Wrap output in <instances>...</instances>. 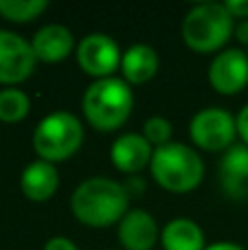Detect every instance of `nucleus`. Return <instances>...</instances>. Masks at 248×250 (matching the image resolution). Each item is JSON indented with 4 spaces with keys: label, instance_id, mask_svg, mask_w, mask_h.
Returning a JSON list of instances; mask_svg holds the SVG:
<instances>
[{
    "label": "nucleus",
    "instance_id": "nucleus-1",
    "mask_svg": "<svg viewBox=\"0 0 248 250\" xmlns=\"http://www.w3.org/2000/svg\"><path fill=\"white\" fill-rule=\"evenodd\" d=\"M70 208L79 222L95 229L117 224L127 213V191L110 178H90L75 189Z\"/></svg>",
    "mask_w": 248,
    "mask_h": 250
},
{
    "label": "nucleus",
    "instance_id": "nucleus-2",
    "mask_svg": "<svg viewBox=\"0 0 248 250\" xmlns=\"http://www.w3.org/2000/svg\"><path fill=\"white\" fill-rule=\"evenodd\" d=\"M134 97L127 82L117 77L97 79L83 95V114L88 123L101 132L119 129L127 121Z\"/></svg>",
    "mask_w": 248,
    "mask_h": 250
},
{
    "label": "nucleus",
    "instance_id": "nucleus-3",
    "mask_svg": "<svg viewBox=\"0 0 248 250\" xmlns=\"http://www.w3.org/2000/svg\"><path fill=\"white\" fill-rule=\"evenodd\" d=\"M152 176L163 189L174 193H187L200 185L205 165L191 147L183 143H167L152 156Z\"/></svg>",
    "mask_w": 248,
    "mask_h": 250
},
{
    "label": "nucleus",
    "instance_id": "nucleus-4",
    "mask_svg": "<svg viewBox=\"0 0 248 250\" xmlns=\"http://www.w3.org/2000/svg\"><path fill=\"white\" fill-rule=\"evenodd\" d=\"M233 33V16L224 4L202 2L187 13L183 22V38L196 53H213L228 42Z\"/></svg>",
    "mask_w": 248,
    "mask_h": 250
},
{
    "label": "nucleus",
    "instance_id": "nucleus-5",
    "mask_svg": "<svg viewBox=\"0 0 248 250\" xmlns=\"http://www.w3.org/2000/svg\"><path fill=\"white\" fill-rule=\"evenodd\" d=\"M83 127L70 112H53L44 117L33 132V147L46 163L68 160L82 147Z\"/></svg>",
    "mask_w": 248,
    "mask_h": 250
},
{
    "label": "nucleus",
    "instance_id": "nucleus-6",
    "mask_svg": "<svg viewBox=\"0 0 248 250\" xmlns=\"http://www.w3.org/2000/svg\"><path fill=\"white\" fill-rule=\"evenodd\" d=\"M189 134H191L193 143L198 147L209 151H220L231 147L233 138L237 134V121L227 110L207 108L191 119Z\"/></svg>",
    "mask_w": 248,
    "mask_h": 250
},
{
    "label": "nucleus",
    "instance_id": "nucleus-7",
    "mask_svg": "<svg viewBox=\"0 0 248 250\" xmlns=\"http://www.w3.org/2000/svg\"><path fill=\"white\" fill-rule=\"evenodd\" d=\"M121 53L112 38L103 33H92L79 42L77 48V62L82 70L92 77L105 79L121 66Z\"/></svg>",
    "mask_w": 248,
    "mask_h": 250
},
{
    "label": "nucleus",
    "instance_id": "nucleus-8",
    "mask_svg": "<svg viewBox=\"0 0 248 250\" xmlns=\"http://www.w3.org/2000/svg\"><path fill=\"white\" fill-rule=\"evenodd\" d=\"M35 68L33 46L11 31H0V83H20Z\"/></svg>",
    "mask_w": 248,
    "mask_h": 250
},
{
    "label": "nucleus",
    "instance_id": "nucleus-9",
    "mask_svg": "<svg viewBox=\"0 0 248 250\" xmlns=\"http://www.w3.org/2000/svg\"><path fill=\"white\" fill-rule=\"evenodd\" d=\"M209 82L220 95H237L248 83V55L240 48L218 53L209 66Z\"/></svg>",
    "mask_w": 248,
    "mask_h": 250
},
{
    "label": "nucleus",
    "instance_id": "nucleus-10",
    "mask_svg": "<svg viewBox=\"0 0 248 250\" xmlns=\"http://www.w3.org/2000/svg\"><path fill=\"white\" fill-rule=\"evenodd\" d=\"M220 185L227 198L248 200V145H233L220 163Z\"/></svg>",
    "mask_w": 248,
    "mask_h": 250
},
{
    "label": "nucleus",
    "instance_id": "nucleus-11",
    "mask_svg": "<svg viewBox=\"0 0 248 250\" xmlns=\"http://www.w3.org/2000/svg\"><path fill=\"white\" fill-rule=\"evenodd\" d=\"M119 239L125 250H152L158 239L156 220L147 211H127L119 224Z\"/></svg>",
    "mask_w": 248,
    "mask_h": 250
},
{
    "label": "nucleus",
    "instance_id": "nucleus-12",
    "mask_svg": "<svg viewBox=\"0 0 248 250\" xmlns=\"http://www.w3.org/2000/svg\"><path fill=\"white\" fill-rule=\"evenodd\" d=\"M152 147H149L147 138L141 134H123L114 141L112 149H110V158H112L114 167L119 171L125 173H136L152 163Z\"/></svg>",
    "mask_w": 248,
    "mask_h": 250
},
{
    "label": "nucleus",
    "instance_id": "nucleus-13",
    "mask_svg": "<svg viewBox=\"0 0 248 250\" xmlns=\"http://www.w3.org/2000/svg\"><path fill=\"white\" fill-rule=\"evenodd\" d=\"M31 46H33L35 60L48 62V64H51V62H62L73 51V33L62 24L42 26V29L35 33Z\"/></svg>",
    "mask_w": 248,
    "mask_h": 250
},
{
    "label": "nucleus",
    "instance_id": "nucleus-14",
    "mask_svg": "<svg viewBox=\"0 0 248 250\" xmlns=\"http://www.w3.org/2000/svg\"><path fill=\"white\" fill-rule=\"evenodd\" d=\"M60 178H57V169L53 167V163L46 160H35L22 171L20 187L22 193L33 202H44V200L53 198V193L57 191Z\"/></svg>",
    "mask_w": 248,
    "mask_h": 250
},
{
    "label": "nucleus",
    "instance_id": "nucleus-15",
    "mask_svg": "<svg viewBox=\"0 0 248 250\" xmlns=\"http://www.w3.org/2000/svg\"><path fill=\"white\" fill-rule=\"evenodd\" d=\"M121 70L127 83H145L156 75L158 55L147 44H134L125 51L121 60Z\"/></svg>",
    "mask_w": 248,
    "mask_h": 250
},
{
    "label": "nucleus",
    "instance_id": "nucleus-16",
    "mask_svg": "<svg viewBox=\"0 0 248 250\" xmlns=\"http://www.w3.org/2000/svg\"><path fill=\"white\" fill-rule=\"evenodd\" d=\"M161 242L165 250H205V235L191 220H171L163 229Z\"/></svg>",
    "mask_w": 248,
    "mask_h": 250
},
{
    "label": "nucleus",
    "instance_id": "nucleus-17",
    "mask_svg": "<svg viewBox=\"0 0 248 250\" xmlns=\"http://www.w3.org/2000/svg\"><path fill=\"white\" fill-rule=\"evenodd\" d=\"M46 7V0H0V13L11 22H31Z\"/></svg>",
    "mask_w": 248,
    "mask_h": 250
},
{
    "label": "nucleus",
    "instance_id": "nucleus-18",
    "mask_svg": "<svg viewBox=\"0 0 248 250\" xmlns=\"http://www.w3.org/2000/svg\"><path fill=\"white\" fill-rule=\"evenodd\" d=\"M29 97L22 90L7 88L0 90V121L4 123H18L29 114Z\"/></svg>",
    "mask_w": 248,
    "mask_h": 250
},
{
    "label": "nucleus",
    "instance_id": "nucleus-19",
    "mask_svg": "<svg viewBox=\"0 0 248 250\" xmlns=\"http://www.w3.org/2000/svg\"><path fill=\"white\" fill-rule=\"evenodd\" d=\"M143 136L147 138V143H154V145H158V147L167 145L171 138V123L163 117L147 119V121H145Z\"/></svg>",
    "mask_w": 248,
    "mask_h": 250
},
{
    "label": "nucleus",
    "instance_id": "nucleus-20",
    "mask_svg": "<svg viewBox=\"0 0 248 250\" xmlns=\"http://www.w3.org/2000/svg\"><path fill=\"white\" fill-rule=\"evenodd\" d=\"M224 7L233 18H248V0H227Z\"/></svg>",
    "mask_w": 248,
    "mask_h": 250
},
{
    "label": "nucleus",
    "instance_id": "nucleus-21",
    "mask_svg": "<svg viewBox=\"0 0 248 250\" xmlns=\"http://www.w3.org/2000/svg\"><path fill=\"white\" fill-rule=\"evenodd\" d=\"M44 250H77V246L66 237H53V239H48Z\"/></svg>",
    "mask_w": 248,
    "mask_h": 250
},
{
    "label": "nucleus",
    "instance_id": "nucleus-22",
    "mask_svg": "<svg viewBox=\"0 0 248 250\" xmlns=\"http://www.w3.org/2000/svg\"><path fill=\"white\" fill-rule=\"evenodd\" d=\"M235 121H237V134H240V136L244 138L246 145H248V105H246L244 110H242L240 117H237Z\"/></svg>",
    "mask_w": 248,
    "mask_h": 250
},
{
    "label": "nucleus",
    "instance_id": "nucleus-23",
    "mask_svg": "<svg viewBox=\"0 0 248 250\" xmlns=\"http://www.w3.org/2000/svg\"><path fill=\"white\" fill-rule=\"evenodd\" d=\"M235 35H237V40H240L242 44H248V20L240 22V26L235 29Z\"/></svg>",
    "mask_w": 248,
    "mask_h": 250
},
{
    "label": "nucleus",
    "instance_id": "nucleus-24",
    "mask_svg": "<svg viewBox=\"0 0 248 250\" xmlns=\"http://www.w3.org/2000/svg\"><path fill=\"white\" fill-rule=\"evenodd\" d=\"M207 250H244V248L237 246V244H231V242H218V244H213V246H209Z\"/></svg>",
    "mask_w": 248,
    "mask_h": 250
}]
</instances>
